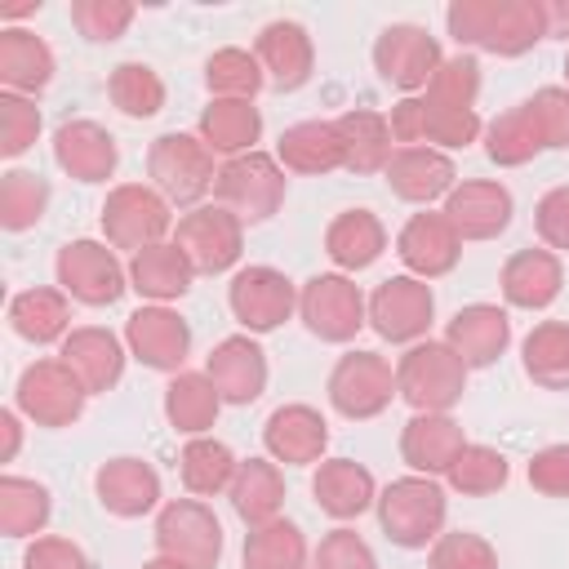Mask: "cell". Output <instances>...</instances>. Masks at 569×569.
Returning a JSON list of instances; mask_svg holds the SVG:
<instances>
[{"mask_svg": "<svg viewBox=\"0 0 569 569\" xmlns=\"http://www.w3.org/2000/svg\"><path fill=\"white\" fill-rule=\"evenodd\" d=\"M445 22L458 44H476L498 58H520L547 36L542 0H453Z\"/></svg>", "mask_w": 569, "mask_h": 569, "instance_id": "1", "label": "cell"}, {"mask_svg": "<svg viewBox=\"0 0 569 569\" xmlns=\"http://www.w3.org/2000/svg\"><path fill=\"white\" fill-rule=\"evenodd\" d=\"M396 391L413 413H449L467 391V365L449 342H413L396 365Z\"/></svg>", "mask_w": 569, "mask_h": 569, "instance_id": "2", "label": "cell"}, {"mask_svg": "<svg viewBox=\"0 0 569 569\" xmlns=\"http://www.w3.org/2000/svg\"><path fill=\"white\" fill-rule=\"evenodd\" d=\"M373 507H378V525H382V533H387L396 547H405V551L436 542L440 529H445V511H449L445 489H440L431 476H405V480H391V485L378 493Z\"/></svg>", "mask_w": 569, "mask_h": 569, "instance_id": "3", "label": "cell"}, {"mask_svg": "<svg viewBox=\"0 0 569 569\" xmlns=\"http://www.w3.org/2000/svg\"><path fill=\"white\" fill-rule=\"evenodd\" d=\"M147 173L169 204H196L218 182L213 151L200 133H160L147 151Z\"/></svg>", "mask_w": 569, "mask_h": 569, "instance_id": "4", "label": "cell"}, {"mask_svg": "<svg viewBox=\"0 0 569 569\" xmlns=\"http://www.w3.org/2000/svg\"><path fill=\"white\" fill-rule=\"evenodd\" d=\"M213 196H218V204L231 209L240 222H267V218L280 209V200H284V169H280V160H271L267 151L231 156V160L218 169Z\"/></svg>", "mask_w": 569, "mask_h": 569, "instance_id": "5", "label": "cell"}, {"mask_svg": "<svg viewBox=\"0 0 569 569\" xmlns=\"http://www.w3.org/2000/svg\"><path fill=\"white\" fill-rule=\"evenodd\" d=\"M173 218H169V200L156 191V187H142V182H124L107 196L102 204V231H107V244L111 249H151L169 236Z\"/></svg>", "mask_w": 569, "mask_h": 569, "instance_id": "6", "label": "cell"}, {"mask_svg": "<svg viewBox=\"0 0 569 569\" xmlns=\"http://www.w3.org/2000/svg\"><path fill=\"white\" fill-rule=\"evenodd\" d=\"M53 271H58L62 293L76 298V302H84V307H111L129 289L124 284L129 271L120 267L116 249L102 244V240H71V244H62Z\"/></svg>", "mask_w": 569, "mask_h": 569, "instance_id": "7", "label": "cell"}, {"mask_svg": "<svg viewBox=\"0 0 569 569\" xmlns=\"http://www.w3.org/2000/svg\"><path fill=\"white\" fill-rule=\"evenodd\" d=\"M173 244L191 258L196 271L204 276H218V271H231L240 262V249H244V222L222 209V204H196L191 213L178 218L173 227Z\"/></svg>", "mask_w": 569, "mask_h": 569, "instance_id": "8", "label": "cell"}, {"mask_svg": "<svg viewBox=\"0 0 569 569\" xmlns=\"http://www.w3.org/2000/svg\"><path fill=\"white\" fill-rule=\"evenodd\" d=\"M156 547L187 569H213L222 556V525L200 498H178L156 520Z\"/></svg>", "mask_w": 569, "mask_h": 569, "instance_id": "9", "label": "cell"}, {"mask_svg": "<svg viewBox=\"0 0 569 569\" xmlns=\"http://www.w3.org/2000/svg\"><path fill=\"white\" fill-rule=\"evenodd\" d=\"M298 316L320 342H351L369 325V302L347 276H311L298 293Z\"/></svg>", "mask_w": 569, "mask_h": 569, "instance_id": "10", "label": "cell"}, {"mask_svg": "<svg viewBox=\"0 0 569 569\" xmlns=\"http://www.w3.org/2000/svg\"><path fill=\"white\" fill-rule=\"evenodd\" d=\"M84 400L89 391L67 360H36L18 378V409L36 427H71L84 413Z\"/></svg>", "mask_w": 569, "mask_h": 569, "instance_id": "11", "label": "cell"}, {"mask_svg": "<svg viewBox=\"0 0 569 569\" xmlns=\"http://www.w3.org/2000/svg\"><path fill=\"white\" fill-rule=\"evenodd\" d=\"M396 369L378 351H347L329 373V405L342 418H378L391 405Z\"/></svg>", "mask_w": 569, "mask_h": 569, "instance_id": "12", "label": "cell"}, {"mask_svg": "<svg viewBox=\"0 0 569 569\" xmlns=\"http://www.w3.org/2000/svg\"><path fill=\"white\" fill-rule=\"evenodd\" d=\"M227 302H231V316L249 333H271L293 316L298 289L276 267H244V271H236L231 289H227Z\"/></svg>", "mask_w": 569, "mask_h": 569, "instance_id": "13", "label": "cell"}, {"mask_svg": "<svg viewBox=\"0 0 569 569\" xmlns=\"http://www.w3.org/2000/svg\"><path fill=\"white\" fill-rule=\"evenodd\" d=\"M431 316H436V298L431 284L418 276H391L369 298V325L387 342H418L431 329Z\"/></svg>", "mask_w": 569, "mask_h": 569, "instance_id": "14", "label": "cell"}, {"mask_svg": "<svg viewBox=\"0 0 569 569\" xmlns=\"http://www.w3.org/2000/svg\"><path fill=\"white\" fill-rule=\"evenodd\" d=\"M440 44H436V36H427L422 27H413V22H391L378 40H373V67H378V76L387 80V84H396V89H427L431 84V76L440 71Z\"/></svg>", "mask_w": 569, "mask_h": 569, "instance_id": "15", "label": "cell"}, {"mask_svg": "<svg viewBox=\"0 0 569 569\" xmlns=\"http://www.w3.org/2000/svg\"><path fill=\"white\" fill-rule=\"evenodd\" d=\"M391 138L405 142V147H418V142H440V147H467L476 142L480 133V116L476 111H462V107H445L436 98H405L396 102L391 111Z\"/></svg>", "mask_w": 569, "mask_h": 569, "instance_id": "16", "label": "cell"}, {"mask_svg": "<svg viewBox=\"0 0 569 569\" xmlns=\"http://www.w3.org/2000/svg\"><path fill=\"white\" fill-rule=\"evenodd\" d=\"M129 351L160 373H178L191 356V325L169 307H138L124 325Z\"/></svg>", "mask_w": 569, "mask_h": 569, "instance_id": "17", "label": "cell"}, {"mask_svg": "<svg viewBox=\"0 0 569 569\" xmlns=\"http://www.w3.org/2000/svg\"><path fill=\"white\" fill-rule=\"evenodd\" d=\"M440 213L449 218V227L458 231V240H493L511 222V191L502 182L471 178V182H458L445 196V209Z\"/></svg>", "mask_w": 569, "mask_h": 569, "instance_id": "18", "label": "cell"}, {"mask_svg": "<svg viewBox=\"0 0 569 569\" xmlns=\"http://www.w3.org/2000/svg\"><path fill=\"white\" fill-rule=\"evenodd\" d=\"M262 76L280 89V93H293L311 80V67H316V49H311V36L307 27L289 22V18H276L258 31V49H253Z\"/></svg>", "mask_w": 569, "mask_h": 569, "instance_id": "19", "label": "cell"}, {"mask_svg": "<svg viewBox=\"0 0 569 569\" xmlns=\"http://www.w3.org/2000/svg\"><path fill=\"white\" fill-rule=\"evenodd\" d=\"M396 253H400V262H405L418 280H436V276H449V271L458 267L462 240H458V231L449 227L445 213H413V218L400 227Z\"/></svg>", "mask_w": 569, "mask_h": 569, "instance_id": "20", "label": "cell"}, {"mask_svg": "<svg viewBox=\"0 0 569 569\" xmlns=\"http://www.w3.org/2000/svg\"><path fill=\"white\" fill-rule=\"evenodd\" d=\"M204 373H209V382L218 387V396L227 405H253L267 387V356L253 338L231 333L209 351Z\"/></svg>", "mask_w": 569, "mask_h": 569, "instance_id": "21", "label": "cell"}, {"mask_svg": "<svg viewBox=\"0 0 569 569\" xmlns=\"http://www.w3.org/2000/svg\"><path fill=\"white\" fill-rule=\"evenodd\" d=\"M262 445L276 462L307 467V462H320L329 445V422L311 405H280L262 427Z\"/></svg>", "mask_w": 569, "mask_h": 569, "instance_id": "22", "label": "cell"}, {"mask_svg": "<svg viewBox=\"0 0 569 569\" xmlns=\"http://www.w3.org/2000/svg\"><path fill=\"white\" fill-rule=\"evenodd\" d=\"M467 449L462 427L449 413H413L400 431V458L418 471V476H449L453 458Z\"/></svg>", "mask_w": 569, "mask_h": 569, "instance_id": "23", "label": "cell"}, {"mask_svg": "<svg viewBox=\"0 0 569 569\" xmlns=\"http://www.w3.org/2000/svg\"><path fill=\"white\" fill-rule=\"evenodd\" d=\"M382 173H387V187L409 204H431V200L449 196L453 178H458L453 160L436 147H400Z\"/></svg>", "mask_w": 569, "mask_h": 569, "instance_id": "24", "label": "cell"}, {"mask_svg": "<svg viewBox=\"0 0 569 569\" xmlns=\"http://www.w3.org/2000/svg\"><path fill=\"white\" fill-rule=\"evenodd\" d=\"M93 489H98V502L111 516H120V520L147 516L160 502V476L142 458H111V462H102L98 476H93Z\"/></svg>", "mask_w": 569, "mask_h": 569, "instance_id": "25", "label": "cell"}, {"mask_svg": "<svg viewBox=\"0 0 569 569\" xmlns=\"http://www.w3.org/2000/svg\"><path fill=\"white\" fill-rule=\"evenodd\" d=\"M53 160L76 182H107L116 173V138L98 120H67L53 133Z\"/></svg>", "mask_w": 569, "mask_h": 569, "instance_id": "26", "label": "cell"}, {"mask_svg": "<svg viewBox=\"0 0 569 569\" xmlns=\"http://www.w3.org/2000/svg\"><path fill=\"white\" fill-rule=\"evenodd\" d=\"M445 342L462 356L467 369H485V365H493V360L507 351V342H511V320H507L502 307L471 302V307H462V311L449 320Z\"/></svg>", "mask_w": 569, "mask_h": 569, "instance_id": "27", "label": "cell"}, {"mask_svg": "<svg viewBox=\"0 0 569 569\" xmlns=\"http://www.w3.org/2000/svg\"><path fill=\"white\" fill-rule=\"evenodd\" d=\"M565 267L551 249H520L502 262V298L520 311H542L560 298Z\"/></svg>", "mask_w": 569, "mask_h": 569, "instance_id": "28", "label": "cell"}, {"mask_svg": "<svg viewBox=\"0 0 569 569\" xmlns=\"http://www.w3.org/2000/svg\"><path fill=\"white\" fill-rule=\"evenodd\" d=\"M71 365V373L84 382V391H111L124 373V347L111 329H98V325H84V329H71L62 338V356Z\"/></svg>", "mask_w": 569, "mask_h": 569, "instance_id": "29", "label": "cell"}, {"mask_svg": "<svg viewBox=\"0 0 569 569\" xmlns=\"http://www.w3.org/2000/svg\"><path fill=\"white\" fill-rule=\"evenodd\" d=\"M311 493H316L320 511L333 516V520H356V516H365V511L378 502L373 476H369L360 462H351V458H329V462H320L316 476H311Z\"/></svg>", "mask_w": 569, "mask_h": 569, "instance_id": "30", "label": "cell"}, {"mask_svg": "<svg viewBox=\"0 0 569 569\" xmlns=\"http://www.w3.org/2000/svg\"><path fill=\"white\" fill-rule=\"evenodd\" d=\"M191 276H196V267L173 240H160V244L133 253V262H129V284L142 298H151L156 307H164L169 298H182L191 289Z\"/></svg>", "mask_w": 569, "mask_h": 569, "instance_id": "31", "label": "cell"}, {"mask_svg": "<svg viewBox=\"0 0 569 569\" xmlns=\"http://www.w3.org/2000/svg\"><path fill=\"white\" fill-rule=\"evenodd\" d=\"M0 80H4V93H22V98L40 93L53 80V49L36 31H22V27L0 31Z\"/></svg>", "mask_w": 569, "mask_h": 569, "instance_id": "32", "label": "cell"}, {"mask_svg": "<svg viewBox=\"0 0 569 569\" xmlns=\"http://www.w3.org/2000/svg\"><path fill=\"white\" fill-rule=\"evenodd\" d=\"M276 156H280V169H289V173H329V169H342L338 120H302V124L284 129Z\"/></svg>", "mask_w": 569, "mask_h": 569, "instance_id": "33", "label": "cell"}, {"mask_svg": "<svg viewBox=\"0 0 569 569\" xmlns=\"http://www.w3.org/2000/svg\"><path fill=\"white\" fill-rule=\"evenodd\" d=\"M200 138L218 156H244L262 138V116L244 98H213L200 111Z\"/></svg>", "mask_w": 569, "mask_h": 569, "instance_id": "34", "label": "cell"}, {"mask_svg": "<svg viewBox=\"0 0 569 569\" xmlns=\"http://www.w3.org/2000/svg\"><path fill=\"white\" fill-rule=\"evenodd\" d=\"M387 249V231L369 209H347L329 222L325 231V253L342 267V271H365L378 262V253Z\"/></svg>", "mask_w": 569, "mask_h": 569, "instance_id": "35", "label": "cell"}, {"mask_svg": "<svg viewBox=\"0 0 569 569\" xmlns=\"http://www.w3.org/2000/svg\"><path fill=\"white\" fill-rule=\"evenodd\" d=\"M236 516L253 529V525H267L280 516V502H284V480H280V467L267 462V458H244L236 467V480L227 489Z\"/></svg>", "mask_w": 569, "mask_h": 569, "instance_id": "36", "label": "cell"}, {"mask_svg": "<svg viewBox=\"0 0 569 569\" xmlns=\"http://www.w3.org/2000/svg\"><path fill=\"white\" fill-rule=\"evenodd\" d=\"M338 138H342V169L351 173H382L391 164V124L378 111H347L338 116Z\"/></svg>", "mask_w": 569, "mask_h": 569, "instance_id": "37", "label": "cell"}, {"mask_svg": "<svg viewBox=\"0 0 569 569\" xmlns=\"http://www.w3.org/2000/svg\"><path fill=\"white\" fill-rule=\"evenodd\" d=\"M9 325L18 338L27 342H58L67 338V325H71V307H67V293L62 289H22L13 302H9Z\"/></svg>", "mask_w": 569, "mask_h": 569, "instance_id": "38", "label": "cell"}, {"mask_svg": "<svg viewBox=\"0 0 569 569\" xmlns=\"http://www.w3.org/2000/svg\"><path fill=\"white\" fill-rule=\"evenodd\" d=\"M218 409H222V396L209 382V373H173V382L164 387V418L187 436L209 431Z\"/></svg>", "mask_w": 569, "mask_h": 569, "instance_id": "39", "label": "cell"}, {"mask_svg": "<svg viewBox=\"0 0 569 569\" xmlns=\"http://www.w3.org/2000/svg\"><path fill=\"white\" fill-rule=\"evenodd\" d=\"M525 373L547 387V391H569V325L565 320H542L529 329L525 347Z\"/></svg>", "mask_w": 569, "mask_h": 569, "instance_id": "40", "label": "cell"}, {"mask_svg": "<svg viewBox=\"0 0 569 569\" xmlns=\"http://www.w3.org/2000/svg\"><path fill=\"white\" fill-rule=\"evenodd\" d=\"M236 467H240L236 453H231L222 440H204V436L187 440V449H182V458H178L182 485H187V493H196V498H213V493L231 489Z\"/></svg>", "mask_w": 569, "mask_h": 569, "instance_id": "41", "label": "cell"}, {"mask_svg": "<svg viewBox=\"0 0 569 569\" xmlns=\"http://www.w3.org/2000/svg\"><path fill=\"white\" fill-rule=\"evenodd\" d=\"M307 565V538L293 520H267L253 525L244 538V569H302Z\"/></svg>", "mask_w": 569, "mask_h": 569, "instance_id": "42", "label": "cell"}, {"mask_svg": "<svg viewBox=\"0 0 569 569\" xmlns=\"http://www.w3.org/2000/svg\"><path fill=\"white\" fill-rule=\"evenodd\" d=\"M49 489L36 485V480H22V476H4L0 480V529L9 538H31L49 525Z\"/></svg>", "mask_w": 569, "mask_h": 569, "instance_id": "43", "label": "cell"}, {"mask_svg": "<svg viewBox=\"0 0 569 569\" xmlns=\"http://www.w3.org/2000/svg\"><path fill=\"white\" fill-rule=\"evenodd\" d=\"M49 209V182L27 169H9L0 178V227L4 231H27L44 218Z\"/></svg>", "mask_w": 569, "mask_h": 569, "instance_id": "44", "label": "cell"}, {"mask_svg": "<svg viewBox=\"0 0 569 569\" xmlns=\"http://www.w3.org/2000/svg\"><path fill=\"white\" fill-rule=\"evenodd\" d=\"M107 93H111L116 111H124L133 120H147L164 107V80L147 62H120L107 80Z\"/></svg>", "mask_w": 569, "mask_h": 569, "instance_id": "45", "label": "cell"}, {"mask_svg": "<svg viewBox=\"0 0 569 569\" xmlns=\"http://www.w3.org/2000/svg\"><path fill=\"white\" fill-rule=\"evenodd\" d=\"M485 151H489L493 164L516 169V164H529V160H533L538 151H547V147H542V138L533 133L525 107H511V111H502L498 120H489V129H485Z\"/></svg>", "mask_w": 569, "mask_h": 569, "instance_id": "46", "label": "cell"}, {"mask_svg": "<svg viewBox=\"0 0 569 569\" xmlns=\"http://www.w3.org/2000/svg\"><path fill=\"white\" fill-rule=\"evenodd\" d=\"M507 476H511V467H507V458L498 453V449H489V445H467L458 458H453V467H449V485L458 489V493H467V498H489V493H498L502 485H507Z\"/></svg>", "mask_w": 569, "mask_h": 569, "instance_id": "47", "label": "cell"}, {"mask_svg": "<svg viewBox=\"0 0 569 569\" xmlns=\"http://www.w3.org/2000/svg\"><path fill=\"white\" fill-rule=\"evenodd\" d=\"M262 80L267 76L258 67V58L244 53V49H218L204 62V84H209L213 98H244V102H253V93L262 89Z\"/></svg>", "mask_w": 569, "mask_h": 569, "instance_id": "48", "label": "cell"}, {"mask_svg": "<svg viewBox=\"0 0 569 569\" xmlns=\"http://www.w3.org/2000/svg\"><path fill=\"white\" fill-rule=\"evenodd\" d=\"M476 93H480V62L471 53L445 58L427 84V98H436L445 107H462V111H476Z\"/></svg>", "mask_w": 569, "mask_h": 569, "instance_id": "49", "label": "cell"}, {"mask_svg": "<svg viewBox=\"0 0 569 569\" xmlns=\"http://www.w3.org/2000/svg\"><path fill=\"white\" fill-rule=\"evenodd\" d=\"M520 107H525V116H529V124H533V133L542 138L547 151L569 147V89L547 84L533 98H525Z\"/></svg>", "mask_w": 569, "mask_h": 569, "instance_id": "50", "label": "cell"}, {"mask_svg": "<svg viewBox=\"0 0 569 569\" xmlns=\"http://www.w3.org/2000/svg\"><path fill=\"white\" fill-rule=\"evenodd\" d=\"M427 569H498V551L471 533V529H453V533H440L431 542V560Z\"/></svg>", "mask_w": 569, "mask_h": 569, "instance_id": "51", "label": "cell"}, {"mask_svg": "<svg viewBox=\"0 0 569 569\" xmlns=\"http://www.w3.org/2000/svg\"><path fill=\"white\" fill-rule=\"evenodd\" d=\"M129 22H133V4H124V0H76L71 4V27L98 44L120 40Z\"/></svg>", "mask_w": 569, "mask_h": 569, "instance_id": "52", "label": "cell"}, {"mask_svg": "<svg viewBox=\"0 0 569 569\" xmlns=\"http://www.w3.org/2000/svg\"><path fill=\"white\" fill-rule=\"evenodd\" d=\"M40 138V111L22 93H0V151L22 156Z\"/></svg>", "mask_w": 569, "mask_h": 569, "instance_id": "53", "label": "cell"}, {"mask_svg": "<svg viewBox=\"0 0 569 569\" xmlns=\"http://www.w3.org/2000/svg\"><path fill=\"white\" fill-rule=\"evenodd\" d=\"M316 569H378V560L356 529H333L316 547Z\"/></svg>", "mask_w": 569, "mask_h": 569, "instance_id": "54", "label": "cell"}, {"mask_svg": "<svg viewBox=\"0 0 569 569\" xmlns=\"http://www.w3.org/2000/svg\"><path fill=\"white\" fill-rule=\"evenodd\" d=\"M529 485L547 498H569V445H547L529 458Z\"/></svg>", "mask_w": 569, "mask_h": 569, "instance_id": "55", "label": "cell"}, {"mask_svg": "<svg viewBox=\"0 0 569 569\" xmlns=\"http://www.w3.org/2000/svg\"><path fill=\"white\" fill-rule=\"evenodd\" d=\"M533 227H538V236H542L547 249H569V187H551L538 200Z\"/></svg>", "mask_w": 569, "mask_h": 569, "instance_id": "56", "label": "cell"}, {"mask_svg": "<svg viewBox=\"0 0 569 569\" xmlns=\"http://www.w3.org/2000/svg\"><path fill=\"white\" fill-rule=\"evenodd\" d=\"M22 569H89V556L71 538H36L22 556Z\"/></svg>", "mask_w": 569, "mask_h": 569, "instance_id": "57", "label": "cell"}, {"mask_svg": "<svg viewBox=\"0 0 569 569\" xmlns=\"http://www.w3.org/2000/svg\"><path fill=\"white\" fill-rule=\"evenodd\" d=\"M547 36H569V0H542Z\"/></svg>", "mask_w": 569, "mask_h": 569, "instance_id": "58", "label": "cell"}, {"mask_svg": "<svg viewBox=\"0 0 569 569\" xmlns=\"http://www.w3.org/2000/svg\"><path fill=\"white\" fill-rule=\"evenodd\" d=\"M0 431H4V453H0V458L9 462V458L18 453V440H22V427H18V413H13V409L0 413Z\"/></svg>", "mask_w": 569, "mask_h": 569, "instance_id": "59", "label": "cell"}, {"mask_svg": "<svg viewBox=\"0 0 569 569\" xmlns=\"http://www.w3.org/2000/svg\"><path fill=\"white\" fill-rule=\"evenodd\" d=\"M142 569H187V565H178V560H169V556H156V560H147Z\"/></svg>", "mask_w": 569, "mask_h": 569, "instance_id": "60", "label": "cell"}, {"mask_svg": "<svg viewBox=\"0 0 569 569\" xmlns=\"http://www.w3.org/2000/svg\"><path fill=\"white\" fill-rule=\"evenodd\" d=\"M565 76H569V53H565Z\"/></svg>", "mask_w": 569, "mask_h": 569, "instance_id": "61", "label": "cell"}]
</instances>
